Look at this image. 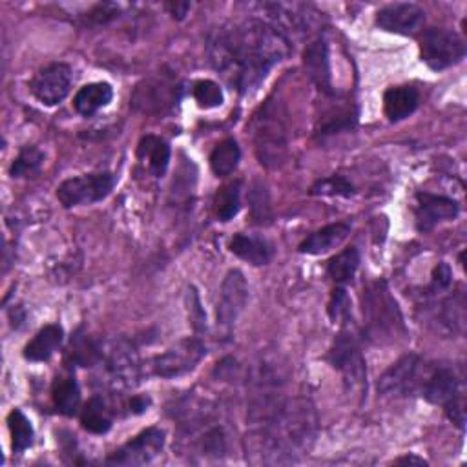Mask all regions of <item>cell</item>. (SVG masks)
<instances>
[{
    "label": "cell",
    "instance_id": "25",
    "mask_svg": "<svg viewBox=\"0 0 467 467\" xmlns=\"http://www.w3.org/2000/svg\"><path fill=\"white\" fill-rule=\"evenodd\" d=\"M434 320L449 334H463L465 325V300L463 293H454L438 302Z\"/></svg>",
    "mask_w": 467,
    "mask_h": 467
},
{
    "label": "cell",
    "instance_id": "3",
    "mask_svg": "<svg viewBox=\"0 0 467 467\" xmlns=\"http://www.w3.org/2000/svg\"><path fill=\"white\" fill-rule=\"evenodd\" d=\"M363 338L376 345H387L405 336V323L387 282L376 280L363 289Z\"/></svg>",
    "mask_w": 467,
    "mask_h": 467
},
{
    "label": "cell",
    "instance_id": "17",
    "mask_svg": "<svg viewBox=\"0 0 467 467\" xmlns=\"http://www.w3.org/2000/svg\"><path fill=\"white\" fill-rule=\"evenodd\" d=\"M425 23V12L412 3H394L376 14L380 30L396 35H416Z\"/></svg>",
    "mask_w": 467,
    "mask_h": 467
},
{
    "label": "cell",
    "instance_id": "27",
    "mask_svg": "<svg viewBox=\"0 0 467 467\" xmlns=\"http://www.w3.org/2000/svg\"><path fill=\"white\" fill-rule=\"evenodd\" d=\"M103 342L94 340L88 333H75L68 347V362L77 367H95L103 354Z\"/></svg>",
    "mask_w": 467,
    "mask_h": 467
},
{
    "label": "cell",
    "instance_id": "29",
    "mask_svg": "<svg viewBox=\"0 0 467 467\" xmlns=\"http://www.w3.org/2000/svg\"><path fill=\"white\" fill-rule=\"evenodd\" d=\"M81 425L92 434H106L114 425V411L103 396H94L81 412Z\"/></svg>",
    "mask_w": 467,
    "mask_h": 467
},
{
    "label": "cell",
    "instance_id": "39",
    "mask_svg": "<svg viewBox=\"0 0 467 467\" xmlns=\"http://www.w3.org/2000/svg\"><path fill=\"white\" fill-rule=\"evenodd\" d=\"M251 203H253L251 208H253V215H254L256 223L269 224L273 221V210H271V204H269V195H267L263 186L253 190Z\"/></svg>",
    "mask_w": 467,
    "mask_h": 467
},
{
    "label": "cell",
    "instance_id": "1",
    "mask_svg": "<svg viewBox=\"0 0 467 467\" xmlns=\"http://www.w3.org/2000/svg\"><path fill=\"white\" fill-rule=\"evenodd\" d=\"M293 54V45L265 19L223 25L208 43V63L240 95L256 92L271 70Z\"/></svg>",
    "mask_w": 467,
    "mask_h": 467
},
{
    "label": "cell",
    "instance_id": "11",
    "mask_svg": "<svg viewBox=\"0 0 467 467\" xmlns=\"http://www.w3.org/2000/svg\"><path fill=\"white\" fill-rule=\"evenodd\" d=\"M115 186V177L110 172L84 174L66 179L57 188V199L65 208L94 204L106 199Z\"/></svg>",
    "mask_w": 467,
    "mask_h": 467
},
{
    "label": "cell",
    "instance_id": "14",
    "mask_svg": "<svg viewBox=\"0 0 467 467\" xmlns=\"http://www.w3.org/2000/svg\"><path fill=\"white\" fill-rule=\"evenodd\" d=\"M262 10L267 14V23L291 45H294L296 39L305 37L314 26V15H320L313 6L298 3H271L262 5Z\"/></svg>",
    "mask_w": 467,
    "mask_h": 467
},
{
    "label": "cell",
    "instance_id": "12",
    "mask_svg": "<svg viewBox=\"0 0 467 467\" xmlns=\"http://www.w3.org/2000/svg\"><path fill=\"white\" fill-rule=\"evenodd\" d=\"M204 356L206 345L201 338H183L152 360V373L159 378H179L192 373Z\"/></svg>",
    "mask_w": 467,
    "mask_h": 467
},
{
    "label": "cell",
    "instance_id": "35",
    "mask_svg": "<svg viewBox=\"0 0 467 467\" xmlns=\"http://www.w3.org/2000/svg\"><path fill=\"white\" fill-rule=\"evenodd\" d=\"M45 163V154L37 146H26L21 150L17 159L12 164V177L28 179L35 177Z\"/></svg>",
    "mask_w": 467,
    "mask_h": 467
},
{
    "label": "cell",
    "instance_id": "15",
    "mask_svg": "<svg viewBox=\"0 0 467 467\" xmlns=\"http://www.w3.org/2000/svg\"><path fill=\"white\" fill-rule=\"evenodd\" d=\"M72 81H74L72 68L65 63H54L43 68L32 79L30 92L39 103L46 106H57L68 97L72 90Z\"/></svg>",
    "mask_w": 467,
    "mask_h": 467
},
{
    "label": "cell",
    "instance_id": "31",
    "mask_svg": "<svg viewBox=\"0 0 467 467\" xmlns=\"http://www.w3.org/2000/svg\"><path fill=\"white\" fill-rule=\"evenodd\" d=\"M240 208H242V181H230L223 184L214 197L215 217L226 223L238 215Z\"/></svg>",
    "mask_w": 467,
    "mask_h": 467
},
{
    "label": "cell",
    "instance_id": "13",
    "mask_svg": "<svg viewBox=\"0 0 467 467\" xmlns=\"http://www.w3.org/2000/svg\"><path fill=\"white\" fill-rule=\"evenodd\" d=\"M247 302H249V283L242 271L234 269L226 274L221 285L217 309H215V322H217V327L224 333V336H230L234 325H236L238 318L245 311Z\"/></svg>",
    "mask_w": 467,
    "mask_h": 467
},
{
    "label": "cell",
    "instance_id": "32",
    "mask_svg": "<svg viewBox=\"0 0 467 467\" xmlns=\"http://www.w3.org/2000/svg\"><path fill=\"white\" fill-rule=\"evenodd\" d=\"M242 150L234 139L221 141L210 154V168L217 177H226L238 168Z\"/></svg>",
    "mask_w": 467,
    "mask_h": 467
},
{
    "label": "cell",
    "instance_id": "21",
    "mask_svg": "<svg viewBox=\"0 0 467 467\" xmlns=\"http://www.w3.org/2000/svg\"><path fill=\"white\" fill-rule=\"evenodd\" d=\"M420 94L412 86H392L383 94V112L391 123H400L414 114Z\"/></svg>",
    "mask_w": 467,
    "mask_h": 467
},
{
    "label": "cell",
    "instance_id": "18",
    "mask_svg": "<svg viewBox=\"0 0 467 467\" xmlns=\"http://www.w3.org/2000/svg\"><path fill=\"white\" fill-rule=\"evenodd\" d=\"M460 206L454 199L427 192L416 194V228L420 232H431L436 224L443 221H451L458 215Z\"/></svg>",
    "mask_w": 467,
    "mask_h": 467
},
{
    "label": "cell",
    "instance_id": "7",
    "mask_svg": "<svg viewBox=\"0 0 467 467\" xmlns=\"http://www.w3.org/2000/svg\"><path fill=\"white\" fill-rule=\"evenodd\" d=\"M331 365L343 374L349 389H367V367L360 347V334L353 323V316L342 322V329L329 351Z\"/></svg>",
    "mask_w": 467,
    "mask_h": 467
},
{
    "label": "cell",
    "instance_id": "10",
    "mask_svg": "<svg viewBox=\"0 0 467 467\" xmlns=\"http://www.w3.org/2000/svg\"><path fill=\"white\" fill-rule=\"evenodd\" d=\"M420 57L434 72L456 66L465 57L463 39L445 28H429L420 39Z\"/></svg>",
    "mask_w": 467,
    "mask_h": 467
},
{
    "label": "cell",
    "instance_id": "34",
    "mask_svg": "<svg viewBox=\"0 0 467 467\" xmlns=\"http://www.w3.org/2000/svg\"><path fill=\"white\" fill-rule=\"evenodd\" d=\"M8 427L12 432V449L14 452L21 454L26 449H30L34 445V438H35V431L34 425L30 422V418L21 411V409H14L8 416Z\"/></svg>",
    "mask_w": 467,
    "mask_h": 467
},
{
    "label": "cell",
    "instance_id": "28",
    "mask_svg": "<svg viewBox=\"0 0 467 467\" xmlns=\"http://www.w3.org/2000/svg\"><path fill=\"white\" fill-rule=\"evenodd\" d=\"M52 398L57 411L65 416H75L81 409V389L72 374L57 376L52 387Z\"/></svg>",
    "mask_w": 467,
    "mask_h": 467
},
{
    "label": "cell",
    "instance_id": "19",
    "mask_svg": "<svg viewBox=\"0 0 467 467\" xmlns=\"http://www.w3.org/2000/svg\"><path fill=\"white\" fill-rule=\"evenodd\" d=\"M303 66L309 79L316 84V88L331 97L334 95L331 83V63H329V48L323 39H314L307 45L303 54Z\"/></svg>",
    "mask_w": 467,
    "mask_h": 467
},
{
    "label": "cell",
    "instance_id": "20",
    "mask_svg": "<svg viewBox=\"0 0 467 467\" xmlns=\"http://www.w3.org/2000/svg\"><path fill=\"white\" fill-rule=\"evenodd\" d=\"M349 234H351V223H347V221H338V223L327 224V226L313 232L309 238H305L300 243L298 251L307 256L327 254L329 251L342 245L347 240Z\"/></svg>",
    "mask_w": 467,
    "mask_h": 467
},
{
    "label": "cell",
    "instance_id": "30",
    "mask_svg": "<svg viewBox=\"0 0 467 467\" xmlns=\"http://www.w3.org/2000/svg\"><path fill=\"white\" fill-rule=\"evenodd\" d=\"M356 124V112L353 110L347 101L334 103L320 119V124L316 128V134L325 137V135H334L345 130L354 128Z\"/></svg>",
    "mask_w": 467,
    "mask_h": 467
},
{
    "label": "cell",
    "instance_id": "16",
    "mask_svg": "<svg viewBox=\"0 0 467 467\" xmlns=\"http://www.w3.org/2000/svg\"><path fill=\"white\" fill-rule=\"evenodd\" d=\"M164 447V431L148 427L135 438L108 456L110 465H144L150 463Z\"/></svg>",
    "mask_w": 467,
    "mask_h": 467
},
{
    "label": "cell",
    "instance_id": "33",
    "mask_svg": "<svg viewBox=\"0 0 467 467\" xmlns=\"http://www.w3.org/2000/svg\"><path fill=\"white\" fill-rule=\"evenodd\" d=\"M358 267H360V253L356 247H349V249H343L327 263V276L336 285H345L353 282V278L358 273Z\"/></svg>",
    "mask_w": 467,
    "mask_h": 467
},
{
    "label": "cell",
    "instance_id": "5",
    "mask_svg": "<svg viewBox=\"0 0 467 467\" xmlns=\"http://www.w3.org/2000/svg\"><path fill=\"white\" fill-rule=\"evenodd\" d=\"M97 367H101V383L110 391L134 389L143 378L139 351L124 338L103 345Z\"/></svg>",
    "mask_w": 467,
    "mask_h": 467
},
{
    "label": "cell",
    "instance_id": "38",
    "mask_svg": "<svg viewBox=\"0 0 467 467\" xmlns=\"http://www.w3.org/2000/svg\"><path fill=\"white\" fill-rule=\"evenodd\" d=\"M329 318L333 320V323L336 322H343L347 318L353 316L351 313V302H349V296L345 293L343 287H336L333 291V296H331V302H329Z\"/></svg>",
    "mask_w": 467,
    "mask_h": 467
},
{
    "label": "cell",
    "instance_id": "22",
    "mask_svg": "<svg viewBox=\"0 0 467 467\" xmlns=\"http://www.w3.org/2000/svg\"><path fill=\"white\" fill-rule=\"evenodd\" d=\"M230 253L254 267L267 265L273 260V247L263 238L251 234H236L230 242Z\"/></svg>",
    "mask_w": 467,
    "mask_h": 467
},
{
    "label": "cell",
    "instance_id": "23",
    "mask_svg": "<svg viewBox=\"0 0 467 467\" xmlns=\"http://www.w3.org/2000/svg\"><path fill=\"white\" fill-rule=\"evenodd\" d=\"M137 159L154 177H163L170 164V144L157 135H144L137 144Z\"/></svg>",
    "mask_w": 467,
    "mask_h": 467
},
{
    "label": "cell",
    "instance_id": "44",
    "mask_svg": "<svg viewBox=\"0 0 467 467\" xmlns=\"http://www.w3.org/2000/svg\"><path fill=\"white\" fill-rule=\"evenodd\" d=\"M166 10H170L174 19L181 21V19H184L186 12L190 10V5L188 3H172V5H166Z\"/></svg>",
    "mask_w": 467,
    "mask_h": 467
},
{
    "label": "cell",
    "instance_id": "9",
    "mask_svg": "<svg viewBox=\"0 0 467 467\" xmlns=\"http://www.w3.org/2000/svg\"><path fill=\"white\" fill-rule=\"evenodd\" d=\"M431 367L432 362L418 354H405L383 373L378 391L385 396H420Z\"/></svg>",
    "mask_w": 467,
    "mask_h": 467
},
{
    "label": "cell",
    "instance_id": "37",
    "mask_svg": "<svg viewBox=\"0 0 467 467\" xmlns=\"http://www.w3.org/2000/svg\"><path fill=\"white\" fill-rule=\"evenodd\" d=\"M194 99L204 110L217 108L224 101L221 86L217 83H214V81H199V83H195L194 84Z\"/></svg>",
    "mask_w": 467,
    "mask_h": 467
},
{
    "label": "cell",
    "instance_id": "8",
    "mask_svg": "<svg viewBox=\"0 0 467 467\" xmlns=\"http://www.w3.org/2000/svg\"><path fill=\"white\" fill-rule=\"evenodd\" d=\"M181 101V83L172 74H155L143 79L132 97L130 106L144 115H163L172 112Z\"/></svg>",
    "mask_w": 467,
    "mask_h": 467
},
{
    "label": "cell",
    "instance_id": "6",
    "mask_svg": "<svg viewBox=\"0 0 467 467\" xmlns=\"http://www.w3.org/2000/svg\"><path fill=\"white\" fill-rule=\"evenodd\" d=\"M422 398L442 405L447 418L460 429L465 427V396L462 378L451 365L432 363L422 389Z\"/></svg>",
    "mask_w": 467,
    "mask_h": 467
},
{
    "label": "cell",
    "instance_id": "24",
    "mask_svg": "<svg viewBox=\"0 0 467 467\" xmlns=\"http://www.w3.org/2000/svg\"><path fill=\"white\" fill-rule=\"evenodd\" d=\"M65 342V331L61 325L54 323V325H46L45 329H41L35 338L25 347V358L28 362H46L50 360L59 347Z\"/></svg>",
    "mask_w": 467,
    "mask_h": 467
},
{
    "label": "cell",
    "instance_id": "42",
    "mask_svg": "<svg viewBox=\"0 0 467 467\" xmlns=\"http://www.w3.org/2000/svg\"><path fill=\"white\" fill-rule=\"evenodd\" d=\"M119 14V6L117 5H112V3H104V5H97L90 15H88V21L94 23V25H106L110 21H114Z\"/></svg>",
    "mask_w": 467,
    "mask_h": 467
},
{
    "label": "cell",
    "instance_id": "26",
    "mask_svg": "<svg viewBox=\"0 0 467 467\" xmlns=\"http://www.w3.org/2000/svg\"><path fill=\"white\" fill-rule=\"evenodd\" d=\"M114 99V88L108 83H92L83 86L74 99V108L83 117H92Z\"/></svg>",
    "mask_w": 467,
    "mask_h": 467
},
{
    "label": "cell",
    "instance_id": "40",
    "mask_svg": "<svg viewBox=\"0 0 467 467\" xmlns=\"http://www.w3.org/2000/svg\"><path fill=\"white\" fill-rule=\"evenodd\" d=\"M452 283V271L447 263H438L432 271V280H431V287H429V294H440L443 291H447Z\"/></svg>",
    "mask_w": 467,
    "mask_h": 467
},
{
    "label": "cell",
    "instance_id": "41",
    "mask_svg": "<svg viewBox=\"0 0 467 467\" xmlns=\"http://www.w3.org/2000/svg\"><path fill=\"white\" fill-rule=\"evenodd\" d=\"M186 300H188V314H190V322H192L194 329L197 333L206 331V316H204V313L201 309V303H199V298L195 294V289L188 291Z\"/></svg>",
    "mask_w": 467,
    "mask_h": 467
},
{
    "label": "cell",
    "instance_id": "4",
    "mask_svg": "<svg viewBox=\"0 0 467 467\" xmlns=\"http://www.w3.org/2000/svg\"><path fill=\"white\" fill-rule=\"evenodd\" d=\"M253 139L260 163L267 168H280L287 159L289 126L282 103L269 99L253 121Z\"/></svg>",
    "mask_w": 467,
    "mask_h": 467
},
{
    "label": "cell",
    "instance_id": "36",
    "mask_svg": "<svg viewBox=\"0 0 467 467\" xmlns=\"http://www.w3.org/2000/svg\"><path fill=\"white\" fill-rule=\"evenodd\" d=\"M313 195H340V197H351L354 194L353 184L343 177V175H331L325 179H320L313 188H311Z\"/></svg>",
    "mask_w": 467,
    "mask_h": 467
},
{
    "label": "cell",
    "instance_id": "2",
    "mask_svg": "<svg viewBox=\"0 0 467 467\" xmlns=\"http://www.w3.org/2000/svg\"><path fill=\"white\" fill-rule=\"evenodd\" d=\"M253 431L247 436L263 463H293L307 452L316 438L318 418L303 398L267 394L251 411Z\"/></svg>",
    "mask_w": 467,
    "mask_h": 467
},
{
    "label": "cell",
    "instance_id": "43",
    "mask_svg": "<svg viewBox=\"0 0 467 467\" xmlns=\"http://www.w3.org/2000/svg\"><path fill=\"white\" fill-rule=\"evenodd\" d=\"M150 405V400L148 398H143V396H132V400L126 403V409L130 414H143Z\"/></svg>",
    "mask_w": 467,
    "mask_h": 467
},
{
    "label": "cell",
    "instance_id": "45",
    "mask_svg": "<svg viewBox=\"0 0 467 467\" xmlns=\"http://www.w3.org/2000/svg\"><path fill=\"white\" fill-rule=\"evenodd\" d=\"M394 463H416V465H427V462L420 456H414V454H407V456H402L398 460H394Z\"/></svg>",
    "mask_w": 467,
    "mask_h": 467
}]
</instances>
